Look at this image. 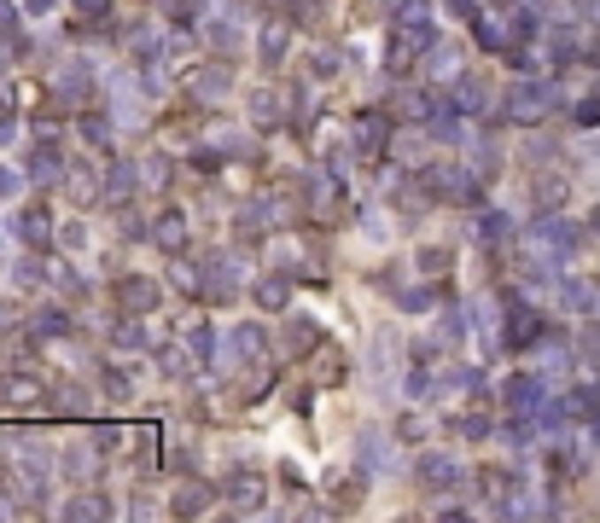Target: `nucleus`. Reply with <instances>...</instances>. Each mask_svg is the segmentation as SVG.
<instances>
[{
    "label": "nucleus",
    "mask_w": 600,
    "mask_h": 523,
    "mask_svg": "<svg viewBox=\"0 0 600 523\" xmlns=\"http://www.w3.org/2000/svg\"><path fill=\"white\" fill-rule=\"evenodd\" d=\"M437 47V24H432V6L426 0H408L403 18L391 29V70H408L414 58H426Z\"/></svg>",
    "instance_id": "nucleus-1"
},
{
    "label": "nucleus",
    "mask_w": 600,
    "mask_h": 523,
    "mask_svg": "<svg viewBox=\"0 0 600 523\" xmlns=\"http://www.w3.org/2000/svg\"><path fill=\"white\" fill-rule=\"evenodd\" d=\"M525 250H531V268H554V262H565V250H572V221H554V216H542V221H531L525 227Z\"/></svg>",
    "instance_id": "nucleus-2"
},
{
    "label": "nucleus",
    "mask_w": 600,
    "mask_h": 523,
    "mask_svg": "<svg viewBox=\"0 0 600 523\" xmlns=\"http://www.w3.org/2000/svg\"><path fill=\"white\" fill-rule=\"evenodd\" d=\"M548 384L536 378V372H525V378H513L507 384V413H519V419H542L548 413Z\"/></svg>",
    "instance_id": "nucleus-3"
},
{
    "label": "nucleus",
    "mask_w": 600,
    "mask_h": 523,
    "mask_svg": "<svg viewBox=\"0 0 600 523\" xmlns=\"http://www.w3.org/2000/svg\"><path fill=\"white\" fill-rule=\"evenodd\" d=\"M548 105H554V87H548V82H531V87L519 82V87H513V99H507V110H513L519 123H531V117H542Z\"/></svg>",
    "instance_id": "nucleus-4"
},
{
    "label": "nucleus",
    "mask_w": 600,
    "mask_h": 523,
    "mask_svg": "<svg viewBox=\"0 0 600 523\" xmlns=\"http://www.w3.org/2000/svg\"><path fill=\"white\" fill-rule=\"evenodd\" d=\"M18 239H24V245H53V221H47V209H24V216H18Z\"/></svg>",
    "instance_id": "nucleus-5"
},
{
    "label": "nucleus",
    "mask_w": 600,
    "mask_h": 523,
    "mask_svg": "<svg viewBox=\"0 0 600 523\" xmlns=\"http://www.w3.org/2000/svg\"><path fill=\"white\" fill-rule=\"evenodd\" d=\"M152 239H158V245H164V250H181V245H187V221L175 216V209H169V216H158Z\"/></svg>",
    "instance_id": "nucleus-6"
},
{
    "label": "nucleus",
    "mask_w": 600,
    "mask_h": 523,
    "mask_svg": "<svg viewBox=\"0 0 600 523\" xmlns=\"http://www.w3.org/2000/svg\"><path fill=\"white\" fill-rule=\"evenodd\" d=\"M426 482H437V489H455V482H461V466H455V459H443V454H426Z\"/></svg>",
    "instance_id": "nucleus-7"
},
{
    "label": "nucleus",
    "mask_w": 600,
    "mask_h": 523,
    "mask_svg": "<svg viewBox=\"0 0 600 523\" xmlns=\"http://www.w3.org/2000/svg\"><path fill=\"white\" fill-rule=\"evenodd\" d=\"M473 239H484V245L507 239V216H502V209H484V216H473Z\"/></svg>",
    "instance_id": "nucleus-8"
},
{
    "label": "nucleus",
    "mask_w": 600,
    "mask_h": 523,
    "mask_svg": "<svg viewBox=\"0 0 600 523\" xmlns=\"http://www.w3.org/2000/svg\"><path fill=\"white\" fill-rule=\"evenodd\" d=\"M58 169H65V157H58V146H35V157H29V175H35V180H53Z\"/></svg>",
    "instance_id": "nucleus-9"
},
{
    "label": "nucleus",
    "mask_w": 600,
    "mask_h": 523,
    "mask_svg": "<svg viewBox=\"0 0 600 523\" xmlns=\"http://www.w3.org/2000/svg\"><path fill=\"white\" fill-rule=\"evenodd\" d=\"M385 140H391V128H379V117H362V123H356V146H362V152H379Z\"/></svg>",
    "instance_id": "nucleus-10"
},
{
    "label": "nucleus",
    "mask_w": 600,
    "mask_h": 523,
    "mask_svg": "<svg viewBox=\"0 0 600 523\" xmlns=\"http://www.w3.org/2000/svg\"><path fill=\"white\" fill-rule=\"evenodd\" d=\"M257 297H263L268 308H280V303H286V285H280V279H263V285H257Z\"/></svg>",
    "instance_id": "nucleus-11"
},
{
    "label": "nucleus",
    "mask_w": 600,
    "mask_h": 523,
    "mask_svg": "<svg viewBox=\"0 0 600 523\" xmlns=\"http://www.w3.org/2000/svg\"><path fill=\"white\" fill-rule=\"evenodd\" d=\"M70 518H99V512H105V500H70Z\"/></svg>",
    "instance_id": "nucleus-12"
},
{
    "label": "nucleus",
    "mask_w": 600,
    "mask_h": 523,
    "mask_svg": "<svg viewBox=\"0 0 600 523\" xmlns=\"http://www.w3.org/2000/svg\"><path fill=\"white\" fill-rule=\"evenodd\" d=\"M280 47H286V35H280V24H274V29L263 35V53H268V58H280Z\"/></svg>",
    "instance_id": "nucleus-13"
},
{
    "label": "nucleus",
    "mask_w": 600,
    "mask_h": 523,
    "mask_svg": "<svg viewBox=\"0 0 600 523\" xmlns=\"http://www.w3.org/2000/svg\"><path fill=\"white\" fill-rule=\"evenodd\" d=\"M88 140H112V123L105 117H88Z\"/></svg>",
    "instance_id": "nucleus-14"
},
{
    "label": "nucleus",
    "mask_w": 600,
    "mask_h": 523,
    "mask_svg": "<svg viewBox=\"0 0 600 523\" xmlns=\"http://www.w3.org/2000/svg\"><path fill=\"white\" fill-rule=\"evenodd\" d=\"M76 6H82L88 18H99V12H105V0H76Z\"/></svg>",
    "instance_id": "nucleus-15"
},
{
    "label": "nucleus",
    "mask_w": 600,
    "mask_h": 523,
    "mask_svg": "<svg viewBox=\"0 0 600 523\" xmlns=\"http://www.w3.org/2000/svg\"><path fill=\"white\" fill-rule=\"evenodd\" d=\"M29 12H53V0H24Z\"/></svg>",
    "instance_id": "nucleus-16"
}]
</instances>
